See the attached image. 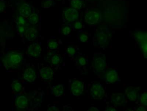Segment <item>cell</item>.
<instances>
[{"mask_svg":"<svg viewBox=\"0 0 147 111\" xmlns=\"http://www.w3.org/2000/svg\"><path fill=\"white\" fill-rule=\"evenodd\" d=\"M23 59V55L21 53L12 51L3 57L2 62L5 68H11L19 65Z\"/></svg>","mask_w":147,"mask_h":111,"instance_id":"obj_1","label":"cell"},{"mask_svg":"<svg viewBox=\"0 0 147 111\" xmlns=\"http://www.w3.org/2000/svg\"><path fill=\"white\" fill-rule=\"evenodd\" d=\"M106 58L101 53L94 54L93 58V68L94 72L99 73L104 70L106 68Z\"/></svg>","mask_w":147,"mask_h":111,"instance_id":"obj_2","label":"cell"},{"mask_svg":"<svg viewBox=\"0 0 147 111\" xmlns=\"http://www.w3.org/2000/svg\"><path fill=\"white\" fill-rule=\"evenodd\" d=\"M110 38L111 35L109 32L106 30H102L97 33L96 42L99 47H105L108 45Z\"/></svg>","mask_w":147,"mask_h":111,"instance_id":"obj_3","label":"cell"},{"mask_svg":"<svg viewBox=\"0 0 147 111\" xmlns=\"http://www.w3.org/2000/svg\"><path fill=\"white\" fill-rule=\"evenodd\" d=\"M101 13L96 9H92L85 14V22L88 24L92 25L99 23L100 20Z\"/></svg>","mask_w":147,"mask_h":111,"instance_id":"obj_4","label":"cell"},{"mask_svg":"<svg viewBox=\"0 0 147 111\" xmlns=\"http://www.w3.org/2000/svg\"><path fill=\"white\" fill-rule=\"evenodd\" d=\"M90 92L92 97L96 100L102 99L105 94L103 86L99 84H93L90 88Z\"/></svg>","mask_w":147,"mask_h":111,"instance_id":"obj_5","label":"cell"},{"mask_svg":"<svg viewBox=\"0 0 147 111\" xmlns=\"http://www.w3.org/2000/svg\"><path fill=\"white\" fill-rule=\"evenodd\" d=\"M84 89V83L78 80H74L71 84V91L72 94L75 96H80L83 92Z\"/></svg>","mask_w":147,"mask_h":111,"instance_id":"obj_6","label":"cell"},{"mask_svg":"<svg viewBox=\"0 0 147 111\" xmlns=\"http://www.w3.org/2000/svg\"><path fill=\"white\" fill-rule=\"evenodd\" d=\"M63 15L64 18L68 22H73L78 19L79 14L78 10L73 8H69L64 10Z\"/></svg>","mask_w":147,"mask_h":111,"instance_id":"obj_7","label":"cell"},{"mask_svg":"<svg viewBox=\"0 0 147 111\" xmlns=\"http://www.w3.org/2000/svg\"><path fill=\"white\" fill-rule=\"evenodd\" d=\"M105 79L106 82L113 83L119 80V75L117 71L114 69L106 71L105 74Z\"/></svg>","mask_w":147,"mask_h":111,"instance_id":"obj_8","label":"cell"},{"mask_svg":"<svg viewBox=\"0 0 147 111\" xmlns=\"http://www.w3.org/2000/svg\"><path fill=\"white\" fill-rule=\"evenodd\" d=\"M41 50V47L39 44L33 43L28 48V54L33 57H38L40 56Z\"/></svg>","mask_w":147,"mask_h":111,"instance_id":"obj_9","label":"cell"},{"mask_svg":"<svg viewBox=\"0 0 147 111\" xmlns=\"http://www.w3.org/2000/svg\"><path fill=\"white\" fill-rule=\"evenodd\" d=\"M140 88L130 86L125 89V93L128 98L132 101H136L138 98Z\"/></svg>","mask_w":147,"mask_h":111,"instance_id":"obj_10","label":"cell"},{"mask_svg":"<svg viewBox=\"0 0 147 111\" xmlns=\"http://www.w3.org/2000/svg\"><path fill=\"white\" fill-rule=\"evenodd\" d=\"M111 102L116 106H121L125 104V97L122 94H114L111 96Z\"/></svg>","mask_w":147,"mask_h":111,"instance_id":"obj_11","label":"cell"},{"mask_svg":"<svg viewBox=\"0 0 147 111\" xmlns=\"http://www.w3.org/2000/svg\"><path fill=\"white\" fill-rule=\"evenodd\" d=\"M23 78L27 82H33L36 78V72L32 68L26 69L24 73Z\"/></svg>","mask_w":147,"mask_h":111,"instance_id":"obj_12","label":"cell"},{"mask_svg":"<svg viewBox=\"0 0 147 111\" xmlns=\"http://www.w3.org/2000/svg\"><path fill=\"white\" fill-rule=\"evenodd\" d=\"M28 100L26 96H20L16 100L15 106L18 109H26L28 106Z\"/></svg>","mask_w":147,"mask_h":111,"instance_id":"obj_13","label":"cell"},{"mask_svg":"<svg viewBox=\"0 0 147 111\" xmlns=\"http://www.w3.org/2000/svg\"><path fill=\"white\" fill-rule=\"evenodd\" d=\"M40 77L45 80L51 79L53 76V70L50 67H45L42 68L39 71Z\"/></svg>","mask_w":147,"mask_h":111,"instance_id":"obj_14","label":"cell"},{"mask_svg":"<svg viewBox=\"0 0 147 111\" xmlns=\"http://www.w3.org/2000/svg\"><path fill=\"white\" fill-rule=\"evenodd\" d=\"M47 59L49 63L53 65H57L59 63L61 60V57L58 54L54 52H52L48 54Z\"/></svg>","mask_w":147,"mask_h":111,"instance_id":"obj_15","label":"cell"},{"mask_svg":"<svg viewBox=\"0 0 147 111\" xmlns=\"http://www.w3.org/2000/svg\"><path fill=\"white\" fill-rule=\"evenodd\" d=\"M19 10L20 15L25 18H27L31 15V7L27 3H24L21 5L20 6Z\"/></svg>","mask_w":147,"mask_h":111,"instance_id":"obj_16","label":"cell"},{"mask_svg":"<svg viewBox=\"0 0 147 111\" xmlns=\"http://www.w3.org/2000/svg\"><path fill=\"white\" fill-rule=\"evenodd\" d=\"M38 31L35 28H29L25 33V35L26 39L29 41H33L36 39Z\"/></svg>","mask_w":147,"mask_h":111,"instance_id":"obj_17","label":"cell"},{"mask_svg":"<svg viewBox=\"0 0 147 111\" xmlns=\"http://www.w3.org/2000/svg\"><path fill=\"white\" fill-rule=\"evenodd\" d=\"M64 89L63 84H57L54 86L51 89V93L55 97H59L63 95Z\"/></svg>","mask_w":147,"mask_h":111,"instance_id":"obj_18","label":"cell"},{"mask_svg":"<svg viewBox=\"0 0 147 111\" xmlns=\"http://www.w3.org/2000/svg\"><path fill=\"white\" fill-rule=\"evenodd\" d=\"M135 39L136 41L140 43L147 40V32L139 31L136 32L134 34Z\"/></svg>","mask_w":147,"mask_h":111,"instance_id":"obj_19","label":"cell"},{"mask_svg":"<svg viewBox=\"0 0 147 111\" xmlns=\"http://www.w3.org/2000/svg\"><path fill=\"white\" fill-rule=\"evenodd\" d=\"M71 4L73 8L79 10L82 7L83 3L82 0H71Z\"/></svg>","mask_w":147,"mask_h":111,"instance_id":"obj_20","label":"cell"},{"mask_svg":"<svg viewBox=\"0 0 147 111\" xmlns=\"http://www.w3.org/2000/svg\"><path fill=\"white\" fill-rule=\"evenodd\" d=\"M39 17L38 14H31L28 18L29 22L31 24H36L39 22Z\"/></svg>","mask_w":147,"mask_h":111,"instance_id":"obj_21","label":"cell"},{"mask_svg":"<svg viewBox=\"0 0 147 111\" xmlns=\"http://www.w3.org/2000/svg\"><path fill=\"white\" fill-rule=\"evenodd\" d=\"M12 87L13 90L16 92H20L22 89V84L20 82L16 80L13 81L12 84Z\"/></svg>","mask_w":147,"mask_h":111,"instance_id":"obj_22","label":"cell"},{"mask_svg":"<svg viewBox=\"0 0 147 111\" xmlns=\"http://www.w3.org/2000/svg\"><path fill=\"white\" fill-rule=\"evenodd\" d=\"M140 104L143 106H147V92L142 94L140 97Z\"/></svg>","mask_w":147,"mask_h":111,"instance_id":"obj_23","label":"cell"},{"mask_svg":"<svg viewBox=\"0 0 147 111\" xmlns=\"http://www.w3.org/2000/svg\"><path fill=\"white\" fill-rule=\"evenodd\" d=\"M140 48L142 50L145 57L147 58V40L140 43Z\"/></svg>","mask_w":147,"mask_h":111,"instance_id":"obj_24","label":"cell"},{"mask_svg":"<svg viewBox=\"0 0 147 111\" xmlns=\"http://www.w3.org/2000/svg\"><path fill=\"white\" fill-rule=\"evenodd\" d=\"M54 2L52 0H46L42 4V7L43 8L48 9L53 6Z\"/></svg>","mask_w":147,"mask_h":111,"instance_id":"obj_25","label":"cell"},{"mask_svg":"<svg viewBox=\"0 0 147 111\" xmlns=\"http://www.w3.org/2000/svg\"><path fill=\"white\" fill-rule=\"evenodd\" d=\"M48 46L50 49L55 50L57 48L58 44L55 41H51L49 42Z\"/></svg>","mask_w":147,"mask_h":111,"instance_id":"obj_26","label":"cell"},{"mask_svg":"<svg viewBox=\"0 0 147 111\" xmlns=\"http://www.w3.org/2000/svg\"><path fill=\"white\" fill-rule=\"evenodd\" d=\"M79 39L81 42H87L88 39V36L87 34L85 33H82L79 35Z\"/></svg>","mask_w":147,"mask_h":111,"instance_id":"obj_27","label":"cell"},{"mask_svg":"<svg viewBox=\"0 0 147 111\" xmlns=\"http://www.w3.org/2000/svg\"><path fill=\"white\" fill-rule=\"evenodd\" d=\"M26 23V20L24 17L21 15L18 17V23L19 26H22L25 25Z\"/></svg>","mask_w":147,"mask_h":111,"instance_id":"obj_28","label":"cell"},{"mask_svg":"<svg viewBox=\"0 0 147 111\" xmlns=\"http://www.w3.org/2000/svg\"><path fill=\"white\" fill-rule=\"evenodd\" d=\"M67 52L70 55H74L76 54V50L73 47H69L67 48Z\"/></svg>","mask_w":147,"mask_h":111,"instance_id":"obj_29","label":"cell"},{"mask_svg":"<svg viewBox=\"0 0 147 111\" xmlns=\"http://www.w3.org/2000/svg\"><path fill=\"white\" fill-rule=\"evenodd\" d=\"M70 28L68 26H65L63 28L62 32L64 35H68L70 33Z\"/></svg>","mask_w":147,"mask_h":111,"instance_id":"obj_30","label":"cell"},{"mask_svg":"<svg viewBox=\"0 0 147 111\" xmlns=\"http://www.w3.org/2000/svg\"><path fill=\"white\" fill-rule=\"evenodd\" d=\"M74 26L76 29H80L82 27V25L81 22L80 21H76Z\"/></svg>","mask_w":147,"mask_h":111,"instance_id":"obj_31","label":"cell"},{"mask_svg":"<svg viewBox=\"0 0 147 111\" xmlns=\"http://www.w3.org/2000/svg\"><path fill=\"white\" fill-rule=\"evenodd\" d=\"M78 63L80 65L84 66L85 65L86 63V61L84 58L81 57L78 59Z\"/></svg>","mask_w":147,"mask_h":111,"instance_id":"obj_32","label":"cell"},{"mask_svg":"<svg viewBox=\"0 0 147 111\" xmlns=\"http://www.w3.org/2000/svg\"><path fill=\"white\" fill-rule=\"evenodd\" d=\"M5 7V2L4 0L0 1V11L2 12L4 10Z\"/></svg>","mask_w":147,"mask_h":111,"instance_id":"obj_33","label":"cell"},{"mask_svg":"<svg viewBox=\"0 0 147 111\" xmlns=\"http://www.w3.org/2000/svg\"><path fill=\"white\" fill-rule=\"evenodd\" d=\"M147 110V108L144 106H140L136 108V110L138 111H145Z\"/></svg>","mask_w":147,"mask_h":111,"instance_id":"obj_34","label":"cell"},{"mask_svg":"<svg viewBox=\"0 0 147 111\" xmlns=\"http://www.w3.org/2000/svg\"><path fill=\"white\" fill-rule=\"evenodd\" d=\"M18 31L20 33H23L25 31V29L22 26H19L18 27Z\"/></svg>","mask_w":147,"mask_h":111,"instance_id":"obj_35","label":"cell"},{"mask_svg":"<svg viewBox=\"0 0 147 111\" xmlns=\"http://www.w3.org/2000/svg\"><path fill=\"white\" fill-rule=\"evenodd\" d=\"M48 111H59L58 108H56V106H52L49 108Z\"/></svg>","mask_w":147,"mask_h":111,"instance_id":"obj_36","label":"cell"},{"mask_svg":"<svg viewBox=\"0 0 147 111\" xmlns=\"http://www.w3.org/2000/svg\"><path fill=\"white\" fill-rule=\"evenodd\" d=\"M106 111H115L116 110L115 108H113L112 107H107L106 108Z\"/></svg>","mask_w":147,"mask_h":111,"instance_id":"obj_37","label":"cell"},{"mask_svg":"<svg viewBox=\"0 0 147 111\" xmlns=\"http://www.w3.org/2000/svg\"><path fill=\"white\" fill-rule=\"evenodd\" d=\"M99 110L98 109V108H95V107H92L91 108H90L88 110V111H97Z\"/></svg>","mask_w":147,"mask_h":111,"instance_id":"obj_38","label":"cell"},{"mask_svg":"<svg viewBox=\"0 0 147 111\" xmlns=\"http://www.w3.org/2000/svg\"></svg>","mask_w":147,"mask_h":111,"instance_id":"obj_39","label":"cell"}]
</instances>
